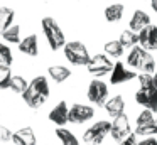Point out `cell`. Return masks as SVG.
Masks as SVG:
<instances>
[{"mask_svg":"<svg viewBox=\"0 0 157 145\" xmlns=\"http://www.w3.org/2000/svg\"><path fill=\"white\" fill-rule=\"evenodd\" d=\"M49 96V83L44 76H36L29 83V88L22 94V100L31 108H39L44 105V101Z\"/></svg>","mask_w":157,"mask_h":145,"instance_id":"obj_1","label":"cell"},{"mask_svg":"<svg viewBox=\"0 0 157 145\" xmlns=\"http://www.w3.org/2000/svg\"><path fill=\"white\" fill-rule=\"evenodd\" d=\"M41 25H42V32H44L46 39H48V42H49V47H51L52 51H58V49H61V47L66 46L64 32L61 30V27L58 25V22H56L52 17H44Z\"/></svg>","mask_w":157,"mask_h":145,"instance_id":"obj_2","label":"cell"},{"mask_svg":"<svg viewBox=\"0 0 157 145\" xmlns=\"http://www.w3.org/2000/svg\"><path fill=\"white\" fill-rule=\"evenodd\" d=\"M63 49H64V56L68 57V61L71 64H75V66H88L90 59H91L86 46L83 42H79V40L66 42V46Z\"/></svg>","mask_w":157,"mask_h":145,"instance_id":"obj_3","label":"cell"},{"mask_svg":"<svg viewBox=\"0 0 157 145\" xmlns=\"http://www.w3.org/2000/svg\"><path fill=\"white\" fill-rule=\"evenodd\" d=\"M110 130H112V121L100 120L83 133V140L88 145H101V140L110 133Z\"/></svg>","mask_w":157,"mask_h":145,"instance_id":"obj_4","label":"cell"},{"mask_svg":"<svg viewBox=\"0 0 157 145\" xmlns=\"http://www.w3.org/2000/svg\"><path fill=\"white\" fill-rule=\"evenodd\" d=\"M113 66L115 64L112 63V59L106 54H96L90 59L86 67H88V73L93 74V76H105V74L113 71Z\"/></svg>","mask_w":157,"mask_h":145,"instance_id":"obj_5","label":"cell"},{"mask_svg":"<svg viewBox=\"0 0 157 145\" xmlns=\"http://www.w3.org/2000/svg\"><path fill=\"white\" fill-rule=\"evenodd\" d=\"M135 101L139 105H142L145 110L155 111L157 110V88H155V84L140 86L135 93Z\"/></svg>","mask_w":157,"mask_h":145,"instance_id":"obj_6","label":"cell"},{"mask_svg":"<svg viewBox=\"0 0 157 145\" xmlns=\"http://www.w3.org/2000/svg\"><path fill=\"white\" fill-rule=\"evenodd\" d=\"M88 100L95 103L96 106H103L108 98V86L101 79H93L88 86Z\"/></svg>","mask_w":157,"mask_h":145,"instance_id":"obj_7","label":"cell"},{"mask_svg":"<svg viewBox=\"0 0 157 145\" xmlns=\"http://www.w3.org/2000/svg\"><path fill=\"white\" fill-rule=\"evenodd\" d=\"M110 135H112L113 140H125L127 137L132 135V127H130V120L125 113L120 115V116L113 118L112 121V130H110Z\"/></svg>","mask_w":157,"mask_h":145,"instance_id":"obj_8","label":"cell"},{"mask_svg":"<svg viewBox=\"0 0 157 145\" xmlns=\"http://www.w3.org/2000/svg\"><path fill=\"white\" fill-rule=\"evenodd\" d=\"M93 115H95V110L88 105H73L69 108V115H68V121L71 123H85V121L91 120Z\"/></svg>","mask_w":157,"mask_h":145,"instance_id":"obj_9","label":"cell"},{"mask_svg":"<svg viewBox=\"0 0 157 145\" xmlns=\"http://www.w3.org/2000/svg\"><path fill=\"white\" fill-rule=\"evenodd\" d=\"M139 44L144 51H157V25L150 24L149 27L139 32Z\"/></svg>","mask_w":157,"mask_h":145,"instance_id":"obj_10","label":"cell"},{"mask_svg":"<svg viewBox=\"0 0 157 145\" xmlns=\"http://www.w3.org/2000/svg\"><path fill=\"white\" fill-rule=\"evenodd\" d=\"M137 78V73L127 69L123 63H115L113 66V71L110 73V83L112 84H122V83H127V81H132Z\"/></svg>","mask_w":157,"mask_h":145,"instance_id":"obj_11","label":"cell"},{"mask_svg":"<svg viewBox=\"0 0 157 145\" xmlns=\"http://www.w3.org/2000/svg\"><path fill=\"white\" fill-rule=\"evenodd\" d=\"M68 115H69V108L66 105V101H59L51 111H49V120L52 123H56L58 127H63V125L68 123Z\"/></svg>","mask_w":157,"mask_h":145,"instance_id":"obj_12","label":"cell"},{"mask_svg":"<svg viewBox=\"0 0 157 145\" xmlns=\"http://www.w3.org/2000/svg\"><path fill=\"white\" fill-rule=\"evenodd\" d=\"M12 142L15 145H36V135L34 130L31 127H24L21 130H17L15 133H12Z\"/></svg>","mask_w":157,"mask_h":145,"instance_id":"obj_13","label":"cell"},{"mask_svg":"<svg viewBox=\"0 0 157 145\" xmlns=\"http://www.w3.org/2000/svg\"><path fill=\"white\" fill-rule=\"evenodd\" d=\"M150 25V15L147 12H144V10H135L132 15V19H130V30H133V32H140L142 29H145V27Z\"/></svg>","mask_w":157,"mask_h":145,"instance_id":"obj_14","label":"cell"},{"mask_svg":"<svg viewBox=\"0 0 157 145\" xmlns=\"http://www.w3.org/2000/svg\"><path fill=\"white\" fill-rule=\"evenodd\" d=\"M105 110H106V113H108L110 116H113V118L123 115V110H125V101H123V96L117 94V96H112L110 100H106Z\"/></svg>","mask_w":157,"mask_h":145,"instance_id":"obj_15","label":"cell"},{"mask_svg":"<svg viewBox=\"0 0 157 145\" xmlns=\"http://www.w3.org/2000/svg\"><path fill=\"white\" fill-rule=\"evenodd\" d=\"M19 49H21V52L27 54V56H37V52H39L37 36H36V34H31V36L24 37V39L19 42Z\"/></svg>","mask_w":157,"mask_h":145,"instance_id":"obj_16","label":"cell"},{"mask_svg":"<svg viewBox=\"0 0 157 145\" xmlns=\"http://www.w3.org/2000/svg\"><path fill=\"white\" fill-rule=\"evenodd\" d=\"M137 69H140L142 73H145V74L154 73V71H155V61H154L152 54L142 49V54H140V61H139V67H137Z\"/></svg>","mask_w":157,"mask_h":145,"instance_id":"obj_17","label":"cell"},{"mask_svg":"<svg viewBox=\"0 0 157 145\" xmlns=\"http://www.w3.org/2000/svg\"><path fill=\"white\" fill-rule=\"evenodd\" d=\"M123 12H125V7L122 3H112L105 9V19L108 22H118V20H122Z\"/></svg>","mask_w":157,"mask_h":145,"instance_id":"obj_18","label":"cell"},{"mask_svg":"<svg viewBox=\"0 0 157 145\" xmlns=\"http://www.w3.org/2000/svg\"><path fill=\"white\" fill-rule=\"evenodd\" d=\"M14 17H15L14 9H10V7H0V34H4L12 25Z\"/></svg>","mask_w":157,"mask_h":145,"instance_id":"obj_19","label":"cell"},{"mask_svg":"<svg viewBox=\"0 0 157 145\" xmlns=\"http://www.w3.org/2000/svg\"><path fill=\"white\" fill-rule=\"evenodd\" d=\"M48 73L51 76V79L56 81V83H63V81H66L71 76V71L66 66H49Z\"/></svg>","mask_w":157,"mask_h":145,"instance_id":"obj_20","label":"cell"},{"mask_svg":"<svg viewBox=\"0 0 157 145\" xmlns=\"http://www.w3.org/2000/svg\"><path fill=\"white\" fill-rule=\"evenodd\" d=\"M56 137L61 140V145H79L75 133L66 130V128H56Z\"/></svg>","mask_w":157,"mask_h":145,"instance_id":"obj_21","label":"cell"},{"mask_svg":"<svg viewBox=\"0 0 157 145\" xmlns=\"http://www.w3.org/2000/svg\"><path fill=\"white\" fill-rule=\"evenodd\" d=\"M118 40L123 47H135L137 44H139V34L130 30V29H127L122 32V36H120Z\"/></svg>","mask_w":157,"mask_h":145,"instance_id":"obj_22","label":"cell"},{"mask_svg":"<svg viewBox=\"0 0 157 145\" xmlns=\"http://www.w3.org/2000/svg\"><path fill=\"white\" fill-rule=\"evenodd\" d=\"M123 49L125 47L120 44V40H108L105 44V52L108 57H120L123 54Z\"/></svg>","mask_w":157,"mask_h":145,"instance_id":"obj_23","label":"cell"},{"mask_svg":"<svg viewBox=\"0 0 157 145\" xmlns=\"http://www.w3.org/2000/svg\"><path fill=\"white\" fill-rule=\"evenodd\" d=\"M2 37L5 39V42H10V44H19L21 42V25H10Z\"/></svg>","mask_w":157,"mask_h":145,"instance_id":"obj_24","label":"cell"},{"mask_svg":"<svg viewBox=\"0 0 157 145\" xmlns=\"http://www.w3.org/2000/svg\"><path fill=\"white\" fill-rule=\"evenodd\" d=\"M9 88H10V90L14 91V93H21V94H24V93H25V90L29 88V83H27V81H25L22 76H12Z\"/></svg>","mask_w":157,"mask_h":145,"instance_id":"obj_25","label":"cell"},{"mask_svg":"<svg viewBox=\"0 0 157 145\" xmlns=\"http://www.w3.org/2000/svg\"><path fill=\"white\" fill-rule=\"evenodd\" d=\"M157 133V121L149 125H135V135H142V137H152Z\"/></svg>","mask_w":157,"mask_h":145,"instance_id":"obj_26","label":"cell"},{"mask_svg":"<svg viewBox=\"0 0 157 145\" xmlns=\"http://www.w3.org/2000/svg\"><path fill=\"white\" fill-rule=\"evenodd\" d=\"M140 54H142V47L140 46L132 47V51H130L128 56H127V64L137 69V67H139V61H140Z\"/></svg>","mask_w":157,"mask_h":145,"instance_id":"obj_27","label":"cell"},{"mask_svg":"<svg viewBox=\"0 0 157 145\" xmlns=\"http://www.w3.org/2000/svg\"><path fill=\"white\" fill-rule=\"evenodd\" d=\"M12 63H14V57H12V52H10V49H9V46L0 42V64L10 67Z\"/></svg>","mask_w":157,"mask_h":145,"instance_id":"obj_28","label":"cell"},{"mask_svg":"<svg viewBox=\"0 0 157 145\" xmlns=\"http://www.w3.org/2000/svg\"><path fill=\"white\" fill-rule=\"evenodd\" d=\"M10 79H12V71H10V67H9V66H2V64H0V90H5V88H9Z\"/></svg>","mask_w":157,"mask_h":145,"instance_id":"obj_29","label":"cell"},{"mask_svg":"<svg viewBox=\"0 0 157 145\" xmlns=\"http://www.w3.org/2000/svg\"><path fill=\"white\" fill-rule=\"evenodd\" d=\"M9 140H12V132L7 127L0 125V142H9Z\"/></svg>","mask_w":157,"mask_h":145,"instance_id":"obj_30","label":"cell"},{"mask_svg":"<svg viewBox=\"0 0 157 145\" xmlns=\"http://www.w3.org/2000/svg\"><path fill=\"white\" fill-rule=\"evenodd\" d=\"M118 145H137V135L132 133L130 137H127L125 140H122Z\"/></svg>","mask_w":157,"mask_h":145,"instance_id":"obj_31","label":"cell"},{"mask_svg":"<svg viewBox=\"0 0 157 145\" xmlns=\"http://www.w3.org/2000/svg\"><path fill=\"white\" fill-rule=\"evenodd\" d=\"M137 145H157V140L154 137H147V138H144V140H140Z\"/></svg>","mask_w":157,"mask_h":145,"instance_id":"obj_32","label":"cell"},{"mask_svg":"<svg viewBox=\"0 0 157 145\" xmlns=\"http://www.w3.org/2000/svg\"><path fill=\"white\" fill-rule=\"evenodd\" d=\"M150 7H152V10L157 13V0H150Z\"/></svg>","mask_w":157,"mask_h":145,"instance_id":"obj_33","label":"cell"},{"mask_svg":"<svg viewBox=\"0 0 157 145\" xmlns=\"http://www.w3.org/2000/svg\"><path fill=\"white\" fill-rule=\"evenodd\" d=\"M154 84H155V88H157V73H155V76H154Z\"/></svg>","mask_w":157,"mask_h":145,"instance_id":"obj_34","label":"cell"}]
</instances>
